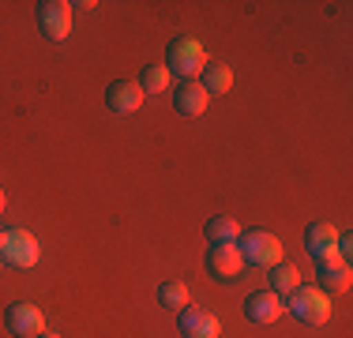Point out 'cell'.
Masks as SVG:
<instances>
[{"instance_id": "cell-1", "label": "cell", "mask_w": 353, "mask_h": 338, "mask_svg": "<svg viewBox=\"0 0 353 338\" xmlns=\"http://www.w3.org/2000/svg\"><path fill=\"white\" fill-rule=\"evenodd\" d=\"M203 68H207V49H203V41H199V38L181 34V38H173L170 46H165V72L181 75V83L196 79Z\"/></svg>"}, {"instance_id": "cell-2", "label": "cell", "mask_w": 353, "mask_h": 338, "mask_svg": "<svg viewBox=\"0 0 353 338\" xmlns=\"http://www.w3.org/2000/svg\"><path fill=\"white\" fill-rule=\"evenodd\" d=\"M237 248H241V259L252 267H274L282 264V241L274 237L271 230H241L237 233Z\"/></svg>"}, {"instance_id": "cell-3", "label": "cell", "mask_w": 353, "mask_h": 338, "mask_svg": "<svg viewBox=\"0 0 353 338\" xmlns=\"http://www.w3.org/2000/svg\"><path fill=\"white\" fill-rule=\"evenodd\" d=\"M285 312H293L308 327H323L331 319V301H327V293L319 286H297V290H290Z\"/></svg>"}, {"instance_id": "cell-4", "label": "cell", "mask_w": 353, "mask_h": 338, "mask_svg": "<svg viewBox=\"0 0 353 338\" xmlns=\"http://www.w3.org/2000/svg\"><path fill=\"white\" fill-rule=\"evenodd\" d=\"M34 23L49 41H64L72 34V4L68 0H38Z\"/></svg>"}, {"instance_id": "cell-5", "label": "cell", "mask_w": 353, "mask_h": 338, "mask_svg": "<svg viewBox=\"0 0 353 338\" xmlns=\"http://www.w3.org/2000/svg\"><path fill=\"white\" fill-rule=\"evenodd\" d=\"M4 327L12 335H19V338H38L41 331H46V316H41L38 304L15 301V304H8V308H4Z\"/></svg>"}, {"instance_id": "cell-6", "label": "cell", "mask_w": 353, "mask_h": 338, "mask_svg": "<svg viewBox=\"0 0 353 338\" xmlns=\"http://www.w3.org/2000/svg\"><path fill=\"white\" fill-rule=\"evenodd\" d=\"M0 259L12 267H34L41 259V244L27 230H8V241L0 248Z\"/></svg>"}, {"instance_id": "cell-7", "label": "cell", "mask_w": 353, "mask_h": 338, "mask_svg": "<svg viewBox=\"0 0 353 338\" xmlns=\"http://www.w3.org/2000/svg\"><path fill=\"white\" fill-rule=\"evenodd\" d=\"M245 316L252 319V324H263V327L279 324V319L285 316V301H282V293H274V290H256V293H248V301H245Z\"/></svg>"}, {"instance_id": "cell-8", "label": "cell", "mask_w": 353, "mask_h": 338, "mask_svg": "<svg viewBox=\"0 0 353 338\" xmlns=\"http://www.w3.org/2000/svg\"><path fill=\"white\" fill-rule=\"evenodd\" d=\"M241 267H245V259H241L237 241L211 244V248H207V270H211V278H218V282H233V278L241 275Z\"/></svg>"}, {"instance_id": "cell-9", "label": "cell", "mask_w": 353, "mask_h": 338, "mask_svg": "<svg viewBox=\"0 0 353 338\" xmlns=\"http://www.w3.org/2000/svg\"><path fill=\"white\" fill-rule=\"evenodd\" d=\"M176 327H181V338H222L218 316L203 308H181L176 312Z\"/></svg>"}, {"instance_id": "cell-10", "label": "cell", "mask_w": 353, "mask_h": 338, "mask_svg": "<svg viewBox=\"0 0 353 338\" xmlns=\"http://www.w3.org/2000/svg\"><path fill=\"white\" fill-rule=\"evenodd\" d=\"M105 106H109V113H117V117L136 113V109L143 106L139 83H132V79H113V83L105 87Z\"/></svg>"}, {"instance_id": "cell-11", "label": "cell", "mask_w": 353, "mask_h": 338, "mask_svg": "<svg viewBox=\"0 0 353 338\" xmlns=\"http://www.w3.org/2000/svg\"><path fill=\"white\" fill-rule=\"evenodd\" d=\"M316 278H319V290H323V293L327 290H331V293L346 290V286H350V259H342L339 252L316 259Z\"/></svg>"}, {"instance_id": "cell-12", "label": "cell", "mask_w": 353, "mask_h": 338, "mask_svg": "<svg viewBox=\"0 0 353 338\" xmlns=\"http://www.w3.org/2000/svg\"><path fill=\"white\" fill-rule=\"evenodd\" d=\"M207 101H211V95L199 87V79H188V83H181V87H176L173 109H176L181 117H199V113L207 109Z\"/></svg>"}, {"instance_id": "cell-13", "label": "cell", "mask_w": 353, "mask_h": 338, "mask_svg": "<svg viewBox=\"0 0 353 338\" xmlns=\"http://www.w3.org/2000/svg\"><path fill=\"white\" fill-rule=\"evenodd\" d=\"M305 248L312 252L316 259L331 256V252H339V230H334L331 222H312L305 230Z\"/></svg>"}, {"instance_id": "cell-14", "label": "cell", "mask_w": 353, "mask_h": 338, "mask_svg": "<svg viewBox=\"0 0 353 338\" xmlns=\"http://www.w3.org/2000/svg\"><path fill=\"white\" fill-rule=\"evenodd\" d=\"M199 87L207 95H225L233 87V68L222 64V61H207V68L199 72Z\"/></svg>"}, {"instance_id": "cell-15", "label": "cell", "mask_w": 353, "mask_h": 338, "mask_svg": "<svg viewBox=\"0 0 353 338\" xmlns=\"http://www.w3.org/2000/svg\"><path fill=\"white\" fill-rule=\"evenodd\" d=\"M203 233H207V241H211V244H230V241H237L241 226L233 222L230 215H214V218H207Z\"/></svg>"}, {"instance_id": "cell-16", "label": "cell", "mask_w": 353, "mask_h": 338, "mask_svg": "<svg viewBox=\"0 0 353 338\" xmlns=\"http://www.w3.org/2000/svg\"><path fill=\"white\" fill-rule=\"evenodd\" d=\"M139 90H143V98L147 95H165V90H170V72H165L162 64H147L139 72Z\"/></svg>"}, {"instance_id": "cell-17", "label": "cell", "mask_w": 353, "mask_h": 338, "mask_svg": "<svg viewBox=\"0 0 353 338\" xmlns=\"http://www.w3.org/2000/svg\"><path fill=\"white\" fill-rule=\"evenodd\" d=\"M158 304L170 308V312L188 308V286H184V282H162V286H158Z\"/></svg>"}, {"instance_id": "cell-18", "label": "cell", "mask_w": 353, "mask_h": 338, "mask_svg": "<svg viewBox=\"0 0 353 338\" xmlns=\"http://www.w3.org/2000/svg\"><path fill=\"white\" fill-rule=\"evenodd\" d=\"M267 270H271V286H267V290H274V293H290V290H297V286H301V275H297V267H293V264H274Z\"/></svg>"}, {"instance_id": "cell-19", "label": "cell", "mask_w": 353, "mask_h": 338, "mask_svg": "<svg viewBox=\"0 0 353 338\" xmlns=\"http://www.w3.org/2000/svg\"><path fill=\"white\" fill-rule=\"evenodd\" d=\"M350 252H353V237H350V230H346V233H339V256L350 259Z\"/></svg>"}, {"instance_id": "cell-20", "label": "cell", "mask_w": 353, "mask_h": 338, "mask_svg": "<svg viewBox=\"0 0 353 338\" xmlns=\"http://www.w3.org/2000/svg\"><path fill=\"white\" fill-rule=\"evenodd\" d=\"M4 241H8V230H4V226H0V248H4Z\"/></svg>"}, {"instance_id": "cell-21", "label": "cell", "mask_w": 353, "mask_h": 338, "mask_svg": "<svg viewBox=\"0 0 353 338\" xmlns=\"http://www.w3.org/2000/svg\"><path fill=\"white\" fill-rule=\"evenodd\" d=\"M38 338H61V335H53V331H41Z\"/></svg>"}, {"instance_id": "cell-22", "label": "cell", "mask_w": 353, "mask_h": 338, "mask_svg": "<svg viewBox=\"0 0 353 338\" xmlns=\"http://www.w3.org/2000/svg\"><path fill=\"white\" fill-rule=\"evenodd\" d=\"M4 203H8V199H4V188H0V210H4Z\"/></svg>"}]
</instances>
